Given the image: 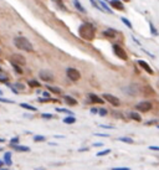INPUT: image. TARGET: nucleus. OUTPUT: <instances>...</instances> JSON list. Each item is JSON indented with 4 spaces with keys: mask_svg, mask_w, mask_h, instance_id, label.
<instances>
[{
    "mask_svg": "<svg viewBox=\"0 0 159 170\" xmlns=\"http://www.w3.org/2000/svg\"><path fill=\"white\" fill-rule=\"evenodd\" d=\"M29 86L30 87H34V88H37V87H41L40 83L37 81H29Z\"/></svg>",
    "mask_w": 159,
    "mask_h": 170,
    "instance_id": "a878e982",
    "label": "nucleus"
},
{
    "mask_svg": "<svg viewBox=\"0 0 159 170\" xmlns=\"http://www.w3.org/2000/svg\"><path fill=\"white\" fill-rule=\"evenodd\" d=\"M91 112H92V113H97L98 111H97V109H96V108H92V109H91Z\"/></svg>",
    "mask_w": 159,
    "mask_h": 170,
    "instance_id": "49530a36",
    "label": "nucleus"
},
{
    "mask_svg": "<svg viewBox=\"0 0 159 170\" xmlns=\"http://www.w3.org/2000/svg\"><path fill=\"white\" fill-rule=\"evenodd\" d=\"M42 94H44V96L46 97V98H50V93H49V92H44Z\"/></svg>",
    "mask_w": 159,
    "mask_h": 170,
    "instance_id": "79ce46f5",
    "label": "nucleus"
},
{
    "mask_svg": "<svg viewBox=\"0 0 159 170\" xmlns=\"http://www.w3.org/2000/svg\"><path fill=\"white\" fill-rule=\"evenodd\" d=\"M113 116H116V118H121V117H122V114L118 112H113Z\"/></svg>",
    "mask_w": 159,
    "mask_h": 170,
    "instance_id": "ea45409f",
    "label": "nucleus"
},
{
    "mask_svg": "<svg viewBox=\"0 0 159 170\" xmlns=\"http://www.w3.org/2000/svg\"><path fill=\"white\" fill-rule=\"evenodd\" d=\"M103 35L106 37H108V39H116L117 35H118V32L113 29H108V30H106V31H103Z\"/></svg>",
    "mask_w": 159,
    "mask_h": 170,
    "instance_id": "9b49d317",
    "label": "nucleus"
},
{
    "mask_svg": "<svg viewBox=\"0 0 159 170\" xmlns=\"http://www.w3.org/2000/svg\"><path fill=\"white\" fill-rule=\"evenodd\" d=\"M73 4H75V6H76V9H77V10H80L81 13H86V9L81 5V4L78 3V0H73Z\"/></svg>",
    "mask_w": 159,
    "mask_h": 170,
    "instance_id": "a211bd4d",
    "label": "nucleus"
},
{
    "mask_svg": "<svg viewBox=\"0 0 159 170\" xmlns=\"http://www.w3.org/2000/svg\"><path fill=\"white\" fill-rule=\"evenodd\" d=\"M119 142H124V143H128V144H132L133 143V139L129 138V137H119L118 138Z\"/></svg>",
    "mask_w": 159,
    "mask_h": 170,
    "instance_id": "aec40b11",
    "label": "nucleus"
},
{
    "mask_svg": "<svg viewBox=\"0 0 159 170\" xmlns=\"http://www.w3.org/2000/svg\"><path fill=\"white\" fill-rule=\"evenodd\" d=\"M154 123H156V120H150V122H147L146 124L147 126H150V124H154Z\"/></svg>",
    "mask_w": 159,
    "mask_h": 170,
    "instance_id": "37998d69",
    "label": "nucleus"
},
{
    "mask_svg": "<svg viewBox=\"0 0 159 170\" xmlns=\"http://www.w3.org/2000/svg\"><path fill=\"white\" fill-rule=\"evenodd\" d=\"M34 140H35V142H44L45 137H44V135H35V137H34Z\"/></svg>",
    "mask_w": 159,
    "mask_h": 170,
    "instance_id": "cd10ccee",
    "label": "nucleus"
},
{
    "mask_svg": "<svg viewBox=\"0 0 159 170\" xmlns=\"http://www.w3.org/2000/svg\"><path fill=\"white\" fill-rule=\"evenodd\" d=\"M11 146H13L16 152H29L30 150V148L29 146H26V145H18L16 144V145H11Z\"/></svg>",
    "mask_w": 159,
    "mask_h": 170,
    "instance_id": "4468645a",
    "label": "nucleus"
},
{
    "mask_svg": "<svg viewBox=\"0 0 159 170\" xmlns=\"http://www.w3.org/2000/svg\"><path fill=\"white\" fill-rule=\"evenodd\" d=\"M138 65H139V66H142V69L144 70L146 72H148L149 75H153V70L150 69V66H149L146 61H143V60H139V61H138Z\"/></svg>",
    "mask_w": 159,
    "mask_h": 170,
    "instance_id": "9d476101",
    "label": "nucleus"
},
{
    "mask_svg": "<svg viewBox=\"0 0 159 170\" xmlns=\"http://www.w3.org/2000/svg\"><path fill=\"white\" fill-rule=\"evenodd\" d=\"M122 21H123L124 24H126V25H127V26H128V28H129V29H132V28H133V26H132V22H131V21H128L126 17H122Z\"/></svg>",
    "mask_w": 159,
    "mask_h": 170,
    "instance_id": "c85d7f7f",
    "label": "nucleus"
},
{
    "mask_svg": "<svg viewBox=\"0 0 159 170\" xmlns=\"http://www.w3.org/2000/svg\"><path fill=\"white\" fill-rule=\"evenodd\" d=\"M56 111H57V112H61V113H66V114H69V116H75V113H73V112H71V111H69V109L56 108Z\"/></svg>",
    "mask_w": 159,
    "mask_h": 170,
    "instance_id": "5701e85b",
    "label": "nucleus"
},
{
    "mask_svg": "<svg viewBox=\"0 0 159 170\" xmlns=\"http://www.w3.org/2000/svg\"><path fill=\"white\" fill-rule=\"evenodd\" d=\"M88 99H90V102H92V103H98V104L103 103V99H102L101 97L96 96L94 93H90L88 94Z\"/></svg>",
    "mask_w": 159,
    "mask_h": 170,
    "instance_id": "f8f14e48",
    "label": "nucleus"
},
{
    "mask_svg": "<svg viewBox=\"0 0 159 170\" xmlns=\"http://www.w3.org/2000/svg\"><path fill=\"white\" fill-rule=\"evenodd\" d=\"M96 135H97V137H104V138L108 137V135H106V134H96Z\"/></svg>",
    "mask_w": 159,
    "mask_h": 170,
    "instance_id": "a18cd8bd",
    "label": "nucleus"
},
{
    "mask_svg": "<svg viewBox=\"0 0 159 170\" xmlns=\"http://www.w3.org/2000/svg\"><path fill=\"white\" fill-rule=\"evenodd\" d=\"M0 170H6V169H5V168H1V169H0Z\"/></svg>",
    "mask_w": 159,
    "mask_h": 170,
    "instance_id": "de8ad7c7",
    "label": "nucleus"
},
{
    "mask_svg": "<svg viewBox=\"0 0 159 170\" xmlns=\"http://www.w3.org/2000/svg\"><path fill=\"white\" fill-rule=\"evenodd\" d=\"M78 35H80V37H82L83 40L91 41V40L94 39V36H96V30H94V28L91 24L85 22V24H82L78 28Z\"/></svg>",
    "mask_w": 159,
    "mask_h": 170,
    "instance_id": "f257e3e1",
    "label": "nucleus"
},
{
    "mask_svg": "<svg viewBox=\"0 0 159 170\" xmlns=\"http://www.w3.org/2000/svg\"><path fill=\"white\" fill-rule=\"evenodd\" d=\"M15 87H18V89H24V85H21V83H15Z\"/></svg>",
    "mask_w": 159,
    "mask_h": 170,
    "instance_id": "4c0bfd02",
    "label": "nucleus"
},
{
    "mask_svg": "<svg viewBox=\"0 0 159 170\" xmlns=\"http://www.w3.org/2000/svg\"><path fill=\"white\" fill-rule=\"evenodd\" d=\"M102 97H103V99H104V101H107L108 103H111L112 105H115V107H118V105H119V99H118L117 97L113 96V94L104 93Z\"/></svg>",
    "mask_w": 159,
    "mask_h": 170,
    "instance_id": "0eeeda50",
    "label": "nucleus"
},
{
    "mask_svg": "<svg viewBox=\"0 0 159 170\" xmlns=\"http://www.w3.org/2000/svg\"><path fill=\"white\" fill-rule=\"evenodd\" d=\"M39 76H40L41 80L45 81V82H51L52 80H54V75H52L51 72H49V71H41Z\"/></svg>",
    "mask_w": 159,
    "mask_h": 170,
    "instance_id": "6e6552de",
    "label": "nucleus"
},
{
    "mask_svg": "<svg viewBox=\"0 0 159 170\" xmlns=\"http://www.w3.org/2000/svg\"><path fill=\"white\" fill-rule=\"evenodd\" d=\"M7 81V75L5 73V71L0 72V82H6Z\"/></svg>",
    "mask_w": 159,
    "mask_h": 170,
    "instance_id": "393cba45",
    "label": "nucleus"
},
{
    "mask_svg": "<svg viewBox=\"0 0 159 170\" xmlns=\"http://www.w3.org/2000/svg\"><path fill=\"white\" fill-rule=\"evenodd\" d=\"M143 93H144V96H148V94H154V91L153 88L150 86H146V87H143Z\"/></svg>",
    "mask_w": 159,
    "mask_h": 170,
    "instance_id": "dca6fc26",
    "label": "nucleus"
},
{
    "mask_svg": "<svg viewBox=\"0 0 159 170\" xmlns=\"http://www.w3.org/2000/svg\"><path fill=\"white\" fill-rule=\"evenodd\" d=\"M149 28H150V31H152V34H153V35H158L157 30L154 29V26H153V24H152V22H149Z\"/></svg>",
    "mask_w": 159,
    "mask_h": 170,
    "instance_id": "c756f323",
    "label": "nucleus"
},
{
    "mask_svg": "<svg viewBox=\"0 0 159 170\" xmlns=\"http://www.w3.org/2000/svg\"><path fill=\"white\" fill-rule=\"evenodd\" d=\"M93 146H102V143H94Z\"/></svg>",
    "mask_w": 159,
    "mask_h": 170,
    "instance_id": "c03bdc74",
    "label": "nucleus"
},
{
    "mask_svg": "<svg viewBox=\"0 0 159 170\" xmlns=\"http://www.w3.org/2000/svg\"><path fill=\"white\" fill-rule=\"evenodd\" d=\"M109 5H111L113 9H116V10H124V5H123V3L122 1H119V0H111L109 1Z\"/></svg>",
    "mask_w": 159,
    "mask_h": 170,
    "instance_id": "1a4fd4ad",
    "label": "nucleus"
},
{
    "mask_svg": "<svg viewBox=\"0 0 159 170\" xmlns=\"http://www.w3.org/2000/svg\"><path fill=\"white\" fill-rule=\"evenodd\" d=\"M0 101L1 102H6V103H14L13 101H9V99H5V98H0Z\"/></svg>",
    "mask_w": 159,
    "mask_h": 170,
    "instance_id": "58836bf2",
    "label": "nucleus"
},
{
    "mask_svg": "<svg viewBox=\"0 0 159 170\" xmlns=\"http://www.w3.org/2000/svg\"><path fill=\"white\" fill-rule=\"evenodd\" d=\"M112 170H131L129 168H113Z\"/></svg>",
    "mask_w": 159,
    "mask_h": 170,
    "instance_id": "a19ab883",
    "label": "nucleus"
},
{
    "mask_svg": "<svg viewBox=\"0 0 159 170\" xmlns=\"http://www.w3.org/2000/svg\"><path fill=\"white\" fill-rule=\"evenodd\" d=\"M63 122L67 123V124H72V123L76 122V118H75L73 116H71V117H66V118L63 119Z\"/></svg>",
    "mask_w": 159,
    "mask_h": 170,
    "instance_id": "4be33fe9",
    "label": "nucleus"
},
{
    "mask_svg": "<svg viewBox=\"0 0 159 170\" xmlns=\"http://www.w3.org/2000/svg\"><path fill=\"white\" fill-rule=\"evenodd\" d=\"M129 117L132 119H134V120H137V122H141L142 120V117L138 114V113H135V112H129Z\"/></svg>",
    "mask_w": 159,
    "mask_h": 170,
    "instance_id": "f3484780",
    "label": "nucleus"
},
{
    "mask_svg": "<svg viewBox=\"0 0 159 170\" xmlns=\"http://www.w3.org/2000/svg\"><path fill=\"white\" fill-rule=\"evenodd\" d=\"M100 6L102 7V9H103V11H106V13H109V14L112 13V10L109 9V7H107V5H106V3H104V1H102V0L100 1Z\"/></svg>",
    "mask_w": 159,
    "mask_h": 170,
    "instance_id": "412c9836",
    "label": "nucleus"
},
{
    "mask_svg": "<svg viewBox=\"0 0 159 170\" xmlns=\"http://www.w3.org/2000/svg\"><path fill=\"white\" fill-rule=\"evenodd\" d=\"M157 127H158V128H159V126H157Z\"/></svg>",
    "mask_w": 159,
    "mask_h": 170,
    "instance_id": "8fccbe9b",
    "label": "nucleus"
},
{
    "mask_svg": "<svg viewBox=\"0 0 159 170\" xmlns=\"http://www.w3.org/2000/svg\"><path fill=\"white\" fill-rule=\"evenodd\" d=\"M63 99H65V102L69 105H76L77 104V101L75 99V98L70 97V96H63Z\"/></svg>",
    "mask_w": 159,
    "mask_h": 170,
    "instance_id": "ddd939ff",
    "label": "nucleus"
},
{
    "mask_svg": "<svg viewBox=\"0 0 159 170\" xmlns=\"http://www.w3.org/2000/svg\"><path fill=\"white\" fill-rule=\"evenodd\" d=\"M20 107L25 108V109H29V111H32V112H36V107H32V105H30L28 103H20Z\"/></svg>",
    "mask_w": 159,
    "mask_h": 170,
    "instance_id": "6ab92c4d",
    "label": "nucleus"
},
{
    "mask_svg": "<svg viewBox=\"0 0 159 170\" xmlns=\"http://www.w3.org/2000/svg\"><path fill=\"white\" fill-rule=\"evenodd\" d=\"M14 45L18 48H20V50H24V51H28V52L32 51V44L24 36L14 37Z\"/></svg>",
    "mask_w": 159,
    "mask_h": 170,
    "instance_id": "f03ea898",
    "label": "nucleus"
},
{
    "mask_svg": "<svg viewBox=\"0 0 159 170\" xmlns=\"http://www.w3.org/2000/svg\"><path fill=\"white\" fill-rule=\"evenodd\" d=\"M4 161H5L6 165H11L13 164V161H11V153L10 152H6L4 154Z\"/></svg>",
    "mask_w": 159,
    "mask_h": 170,
    "instance_id": "2eb2a0df",
    "label": "nucleus"
},
{
    "mask_svg": "<svg viewBox=\"0 0 159 170\" xmlns=\"http://www.w3.org/2000/svg\"><path fill=\"white\" fill-rule=\"evenodd\" d=\"M10 61L13 65H18V66H25L26 65V58L22 55H19V54H14L11 56Z\"/></svg>",
    "mask_w": 159,
    "mask_h": 170,
    "instance_id": "20e7f679",
    "label": "nucleus"
},
{
    "mask_svg": "<svg viewBox=\"0 0 159 170\" xmlns=\"http://www.w3.org/2000/svg\"><path fill=\"white\" fill-rule=\"evenodd\" d=\"M19 142V138L18 137H15V138H13L10 140V145H16V143Z\"/></svg>",
    "mask_w": 159,
    "mask_h": 170,
    "instance_id": "473e14b6",
    "label": "nucleus"
},
{
    "mask_svg": "<svg viewBox=\"0 0 159 170\" xmlns=\"http://www.w3.org/2000/svg\"><path fill=\"white\" fill-rule=\"evenodd\" d=\"M67 76L71 81H78L80 78H81V73H80V71H77L76 69H73V67H69L67 69Z\"/></svg>",
    "mask_w": 159,
    "mask_h": 170,
    "instance_id": "39448f33",
    "label": "nucleus"
},
{
    "mask_svg": "<svg viewBox=\"0 0 159 170\" xmlns=\"http://www.w3.org/2000/svg\"><path fill=\"white\" fill-rule=\"evenodd\" d=\"M13 66H14V70H15V71H16V72H18V73H20V75L22 73L21 66H18V65H13Z\"/></svg>",
    "mask_w": 159,
    "mask_h": 170,
    "instance_id": "2f4dec72",
    "label": "nucleus"
},
{
    "mask_svg": "<svg viewBox=\"0 0 159 170\" xmlns=\"http://www.w3.org/2000/svg\"><path fill=\"white\" fill-rule=\"evenodd\" d=\"M52 117H54V116L49 114V113H44V114H42V118H45V119H51Z\"/></svg>",
    "mask_w": 159,
    "mask_h": 170,
    "instance_id": "f704fd0d",
    "label": "nucleus"
},
{
    "mask_svg": "<svg viewBox=\"0 0 159 170\" xmlns=\"http://www.w3.org/2000/svg\"><path fill=\"white\" fill-rule=\"evenodd\" d=\"M47 89L50 91V92H54V93H61V89L56 88L55 86H47Z\"/></svg>",
    "mask_w": 159,
    "mask_h": 170,
    "instance_id": "b1692460",
    "label": "nucleus"
},
{
    "mask_svg": "<svg viewBox=\"0 0 159 170\" xmlns=\"http://www.w3.org/2000/svg\"><path fill=\"white\" fill-rule=\"evenodd\" d=\"M149 149H150V150H157V152H159V146H157V145H150Z\"/></svg>",
    "mask_w": 159,
    "mask_h": 170,
    "instance_id": "e433bc0d",
    "label": "nucleus"
},
{
    "mask_svg": "<svg viewBox=\"0 0 159 170\" xmlns=\"http://www.w3.org/2000/svg\"><path fill=\"white\" fill-rule=\"evenodd\" d=\"M111 153L109 149H106V150H102V152H98L97 153V157H103V155H107V154Z\"/></svg>",
    "mask_w": 159,
    "mask_h": 170,
    "instance_id": "bb28decb",
    "label": "nucleus"
},
{
    "mask_svg": "<svg viewBox=\"0 0 159 170\" xmlns=\"http://www.w3.org/2000/svg\"><path fill=\"white\" fill-rule=\"evenodd\" d=\"M98 114H100V116H106V114H107V111L103 109V108H100V109H98Z\"/></svg>",
    "mask_w": 159,
    "mask_h": 170,
    "instance_id": "72a5a7b5",
    "label": "nucleus"
},
{
    "mask_svg": "<svg viewBox=\"0 0 159 170\" xmlns=\"http://www.w3.org/2000/svg\"><path fill=\"white\" fill-rule=\"evenodd\" d=\"M102 1H108V0H102Z\"/></svg>",
    "mask_w": 159,
    "mask_h": 170,
    "instance_id": "09e8293b",
    "label": "nucleus"
},
{
    "mask_svg": "<svg viewBox=\"0 0 159 170\" xmlns=\"http://www.w3.org/2000/svg\"><path fill=\"white\" fill-rule=\"evenodd\" d=\"M90 3H91V4H92V5H93L94 7H96V9H98V10H101V11H103V9H102V7H100V5H97V4H96V1H94V0H90Z\"/></svg>",
    "mask_w": 159,
    "mask_h": 170,
    "instance_id": "7c9ffc66",
    "label": "nucleus"
},
{
    "mask_svg": "<svg viewBox=\"0 0 159 170\" xmlns=\"http://www.w3.org/2000/svg\"><path fill=\"white\" fill-rule=\"evenodd\" d=\"M135 109L139 112H148L152 109V103L148 101H144V102H139V103L135 105Z\"/></svg>",
    "mask_w": 159,
    "mask_h": 170,
    "instance_id": "423d86ee",
    "label": "nucleus"
},
{
    "mask_svg": "<svg viewBox=\"0 0 159 170\" xmlns=\"http://www.w3.org/2000/svg\"><path fill=\"white\" fill-rule=\"evenodd\" d=\"M113 52H115V55L117 56V57H119L121 60H123V61L128 60L127 52L124 51V48L121 46V45H118V44H115V45H113Z\"/></svg>",
    "mask_w": 159,
    "mask_h": 170,
    "instance_id": "7ed1b4c3",
    "label": "nucleus"
},
{
    "mask_svg": "<svg viewBox=\"0 0 159 170\" xmlns=\"http://www.w3.org/2000/svg\"><path fill=\"white\" fill-rule=\"evenodd\" d=\"M56 3H57L59 5H61V9H62V10H66V7H65V5H63V4H62V1H61V0H56Z\"/></svg>",
    "mask_w": 159,
    "mask_h": 170,
    "instance_id": "c9c22d12",
    "label": "nucleus"
}]
</instances>
